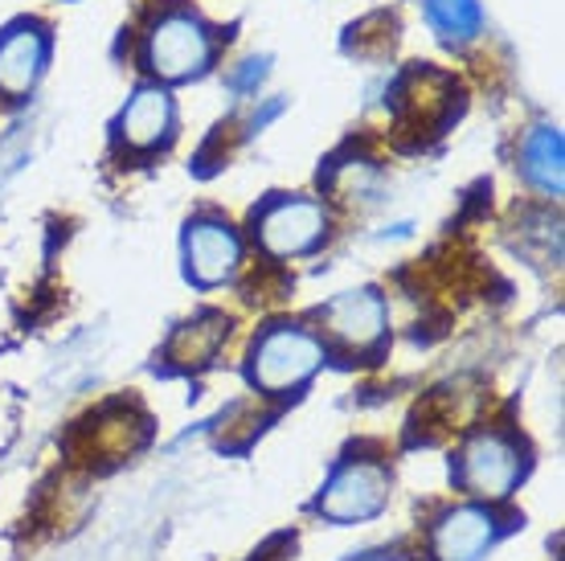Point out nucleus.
Instances as JSON below:
<instances>
[{
    "instance_id": "obj_1",
    "label": "nucleus",
    "mask_w": 565,
    "mask_h": 561,
    "mask_svg": "<svg viewBox=\"0 0 565 561\" xmlns=\"http://www.w3.org/2000/svg\"><path fill=\"white\" fill-rule=\"evenodd\" d=\"M320 366H324V345L303 328H291V324L270 328L250 352V378H255L258 390L267 393L296 390Z\"/></svg>"
},
{
    "instance_id": "obj_2",
    "label": "nucleus",
    "mask_w": 565,
    "mask_h": 561,
    "mask_svg": "<svg viewBox=\"0 0 565 561\" xmlns=\"http://www.w3.org/2000/svg\"><path fill=\"white\" fill-rule=\"evenodd\" d=\"M213 42L205 25L193 13H169L160 17L148 33V66L152 74L169 78V83H184L210 66Z\"/></svg>"
},
{
    "instance_id": "obj_3",
    "label": "nucleus",
    "mask_w": 565,
    "mask_h": 561,
    "mask_svg": "<svg viewBox=\"0 0 565 561\" xmlns=\"http://www.w3.org/2000/svg\"><path fill=\"white\" fill-rule=\"evenodd\" d=\"M524 476V455L512 438L483 431L463 447V464H459V479L471 496L483 500H500L516 488V479Z\"/></svg>"
},
{
    "instance_id": "obj_4",
    "label": "nucleus",
    "mask_w": 565,
    "mask_h": 561,
    "mask_svg": "<svg viewBox=\"0 0 565 561\" xmlns=\"http://www.w3.org/2000/svg\"><path fill=\"white\" fill-rule=\"evenodd\" d=\"M390 500V472L377 464H344L320 496L328 520H365Z\"/></svg>"
},
{
    "instance_id": "obj_5",
    "label": "nucleus",
    "mask_w": 565,
    "mask_h": 561,
    "mask_svg": "<svg viewBox=\"0 0 565 561\" xmlns=\"http://www.w3.org/2000/svg\"><path fill=\"white\" fill-rule=\"evenodd\" d=\"M320 239H324V205H316V201H275L258 218V242L275 258L311 251Z\"/></svg>"
},
{
    "instance_id": "obj_6",
    "label": "nucleus",
    "mask_w": 565,
    "mask_h": 561,
    "mask_svg": "<svg viewBox=\"0 0 565 561\" xmlns=\"http://www.w3.org/2000/svg\"><path fill=\"white\" fill-rule=\"evenodd\" d=\"M50 57V38L38 25H17L0 38V95L21 98L42 78Z\"/></svg>"
},
{
    "instance_id": "obj_7",
    "label": "nucleus",
    "mask_w": 565,
    "mask_h": 561,
    "mask_svg": "<svg viewBox=\"0 0 565 561\" xmlns=\"http://www.w3.org/2000/svg\"><path fill=\"white\" fill-rule=\"evenodd\" d=\"M184 258H189V275L198 283H222L234 275L242 263V242L238 234L222 222H198L184 234Z\"/></svg>"
},
{
    "instance_id": "obj_8",
    "label": "nucleus",
    "mask_w": 565,
    "mask_h": 561,
    "mask_svg": "<svg viewBox=\"0 0 565 561\" xmlns=\"http://www.w3.org/2000/svg\"><path fill=\"white\" fill-rule=\"evenodd\" d=\"M328 332L349 349H373L385 337V304L377 292H349L324 308Z\"/></svg>"
},
{
    "instance_id": "obj_9",
    "label": "nucleus",
    "mask_w": 565,
    "mask_h": 561,
    "mask_svg": "<svg viewBox=\"0 0 565 561\" xmlns=\"http://www.w3.org/2000/svg\"><path fill=\"white\" fill-rule=\"evenodd\" d=\"M495 541V517L488 508H455L435 525L438 561H480V553Z\"/></svg>"
},
{
    "instance_id": "obj_10",
    "label": "nucleus",
    "mask_w": 565,
    "mask_h": 561,
    "mask_svg": "<svg viewBox=\"0 0 565 561\" xmlns=\"http://www.w3.org/2000/svg\"><path fill=\"white\" fill-rule=\"evenodd\" d=\"M169 131H172V98L160 86L136 91L128 112L119 115V136H124V144L148 152V148L169 140Z\"/></svg>"
},
{
    "instance_id": "obj_11",
    "label": "nucleus",
    "mask_w": 565,
    "mask_h": 561,
    "mask_svg": "<svg viewBox=\"0 0 565 561\" xmlns=\"http://www.w3.org/2000/svg\"><path fill=\"white\" fill-rule=\"evenodd\" d=\"M226 340V320L222 316H198L184 328H177V337L169 340L172 366H205L213 361V352Z\"/></svg>"
},
{
    "instance_id": "obj_12",
    "label": "nucleus",
    "mask_w": 565,
    "mask_h": 561,
    "mask_svg": "<svg viewBox=\"0 0 565 561\" xmlns=\"http://www.w3.org/2000/svg\"><path fill=\"white\" fill-rule=\"evenodd\" d=\"M524 172L550 189V193H562V136L553 127H537L529 140H524Z\"/></svg>"
},
{
    "instance_id": "obj_13",
    "label": "nucleus",
    "mask_w": 565,
    "mask_h": 561,
    "mask_svg": "<svg viewBox=\"0 0 565 561\" xmlns=\"http://www.w3.org/2000/svg\"><path fill=\"white\" fill-rule=\"evenodd\" d=\"M426 17L451 42H467L480 33V4L476 0H426Z\"/></svg>"
}]
</instances>
